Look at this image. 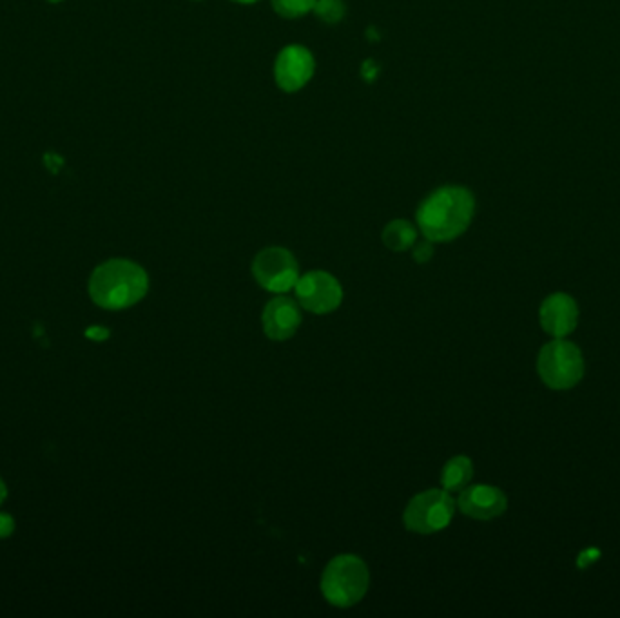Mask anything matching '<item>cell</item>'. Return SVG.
<instances>
[{"instance_id": "obj_10", "label": "cell", "mask_w": 620, "mask_h": 618, "mask_svg": "<svg viewBox=\"0 0 620 618\" xmlns=\"http://www.w3.org/2000/svg\"><path fill=\"white\" fill-rule=\"evenodd\" d=\"M539 318L546 334L555 339L566 338L579 323V307L570 294L555 292L543 301Z\"/></svg>"}, {"instance_id": "obj_18", "label": "cell", "mask_w": 620, "mask_h": 618, "mask_svg": "<svg viewBox=\"0 0 620 618\" xmlns=\"http://www.w3.org/2000/svg\"><path fill=\"white\" fill-rule=\"evenodd\" d=\"M86 336L89 339H95V341H104V339L109 338V332L104 327H91V329L86 330Z\"/></svg>"}, {"instance_id": "obj_22", "label": "cell", "mask_w": 620, "mask_h": 618, "mask_svg": "<svg viewBox=\"0 0 620 618\" xmlns=\"http://www.w3.org/2000/svg\"><path fill=\"white\" fill-rule=\"evenodd\" d=\"M194 2H200V0H194Z\"/></svg>"}, {"instance_id": "obj_11", "label": "cell", "mask_w": 620, "mask_h": 618, "mask_svg": "<svg viewBox=\"0 0 620 618\" xmlns=\"http://www.w3.org/2000/svg\"><path fill=\"white\" fill-rule=\"evenodd\" d=\"M262 325L267 338L272 341H287L300 329V307L291 298H274L263 309Z\"/></svg>"}, {"instance_id": "obj_2", "label": "cell", "mask_w": 620, "mask_h": 618, "mask_svg": "<svg viewBox=\"0 0 620 618\" xmlns=\"http://www.w3.org/2000/svg\"><path fill=\"white\" fill-rule=\"evenodd\" d=\"M149 289L147 272L129 260H109L95 269L89 294L102 309L122 310L144 300Z\"/></svg>"}, {"instance_id": "obj_8", "label": "cell", "mask_w": 620, "mask_h": 618, "mask_svg": "<svg viewBox=\"0 0 620 618\" xmlns=\"http://www.w3.org/2000/svg\"><path fill=\"white\" fill-rule=\"evenodd\" d=\"M316 60L309 49L291 44L281 49L274 62V80L285 93H296L307 86L314 77Z\"/></svg>"}, {"instance_id": "obj_1", "label": "cell", "mask_w": 620, "mask_h": 618, "mask_svg": "<svg viewBox=\"0 0 620 618\" xmlns=\"http://www.w3.org/2000/svg\"><path fill=\"white\" fill-rule=\"evenodd\" d=\"M475 213L474 194L461 185H445L417 207L421 234L434 243L452 242L470 227Z\"/></svg>"}, {"instance_id": "obj_4", "label": "cell", "mask_w": 620, "mask_h": 618, "mask_svg": "<svg viewBox=\"0 0 620 618\" xmlns=\"http://www.w3.org/2000/svg\"><path fill=\"white\" fill-rule=\"evenodd\" d=\"M537 370L546 387L570 390L584 376L581 348L566 339H555L544 345L537 358Z\"/></svg>"}, {"instance_id": "obj_9", "label": "cell", "mask_w": 620, "mask_h": 618, "mask_svg": "<svg viewBox=\"0 0 620 618\" xmlns=\"http://www.w3.org/2000/svg\"><path fill=\"white\" fill-rule=\"evenodd\" d=\"M459 510L465 513L466 517L475 521H492L501 517L508 508V499L503 490L490 484H474L466 486L461 490V495L457 499Z\"/></svg>"}, {"instance_id": "obj_16", "label": "cell", "mask_w": 620, "mask_h": 618, "mask_svg": "<svg viewBox=\"0 0 620 618\" xmlns=\"http://www.w3.org/2000/svg\"><path fill=\"white\" fill-rule=\"evenodd\" d=\"M432 256H434V242H430V240H423V242L414 243V247H412V258L417 261V263H427V261L432 260Z\"/></svg>"}, {"instance_id": "obj_19", "label": "cell", "mask_w": 620, "mask_h": 618, "mask_svg": "<svg viewBox=\"0 0 620 618\" xmlns=\"http://www.w3.org/2000/svg\"><path fill=\"white\" fill-rule=\"evenodd\" d=\"M6 495H8V490H6V484H4V481L0 479V504H2V501H4V499H6Z\"/></svg>"}, {"instance_id": "obj_6", "label": "cell", "mask_w": 620, "mask_h": 618, "mask_svg": "<svg viewBox=\"0 0 620 618\" xmlns=\"http://www.w3.org/2000/svg\"><path fill=\"white\" fill-rule=\"evenodd\" d=\"M252 276L263 290L285 294L294 289L300 278V267L291 251L283 247H267L252 261Z\"/></svg>"}, {"instance_id": "obj_12", "label": "cell", "mask_w": 620, "mask_h": 618, "mask_svg": "<svg viewBox=\"0 0 620 618\" xmlns=\"http://www.w3.org/2000/svg\"><path fill=\"white\" fill-rule=\"evenodd\" d=\"M474 477V464L466 455H456L445 464L441 484L446 492H461Z\"/></svg>"}, {"instance_id": "obj_21", "label": "cell", "mask_w": 620, "mask_h": 618, "mask_svg": "<svg viewBox=\"0 0 620 618\" xmlns=\"http://www.w3.org/2000/svg\"><path fill=\"white\" fill-rule=\"evenodd\" d=\"M49 4H59V2H64V0H46Z\"/></svg>"}, {"instance_id": "obj_14", "label": "cell", "mask_w": 620, "mask_h": 618, "mask_svg": "<svg viewBox=\"0 0 620 618\" xmlns=\"http://www.w3.org/2000/svg\"><path fill=\"white\" fill-rule=\"evenodd\" d=\"M272 10L283 19H301L307 13H312L316 0H271Z\"/></svg>"}, {"instance_id": "obj_13", "label": "cell", "mask_w": 620, "mask_h": 618, "mask_svg": "<svg viewBox=\"0 0 620 618\" xmlns=\"http://www.w3.org/2000/svg\"><path fill=\"white\" fill-rule=\"evenodd\" d=\"M383 245L394 252H405L417 242V229L408 220H392L381 232Z\"/></svg>"}, {"instance_id": "obj_7", "label": "cell", "mask_w": 620, "mask_h": 618, "mask_svg": "<svg viewBox=\"0 0 620 618\" xmlns=\"http://www.w3.org/2000/svg\"><path fill=\"white\" fill-rule=\"evenodd\" d=\"M298 303L312 314H330L343 301L340 281L325 271H310L303 274L294 285Z\"/></svg>"}, {"instance_id": "obj_20", "label": "cell", "mask_w": 620, "mask_h": 618, "mask_svg": "<svg viewBox=\"0 0 620 618\" xmlns=\"http://www.w3.org/2000/svg\"><path fill=\"white\" fill-rule=\"evenodd\" d=\"M234 4H243V6H251V4H258L262 0H231Z\"/></svg>"}, {"instance_id": "obj_5", "label": "cell", "mask_w": 620, "mask_h": 618, "mask_svg": "<svg viewBox=\"0 0 620 618\" xmlns=\"http://www.w3.org/2000/svg\"><path fill=\"white\" fill-rule=\"evenodd\" d=\"M456 512V503L446 490H427L417 493L403 513V522L408 532L419 535H432L443 532L452 522Z\"/></svg>"}, {"instance_id": "obj_15", "label": "cell", "mask_w": 620, "mask_h": 618, "mask_svg": "<svg viewBox=\"0 0 620 618\" xmlns=\"http://www.w3.org/2000/svg\"><path fill=\"white\" fill-rule=\"evenodd\" d=\"M312 13L325 24H338L347 15L343 0H316Z\"/></svg>"}, {"instance_id": "obj_3", "label": "cell", "mask_w": 620, "mask_h": 618, "mask_svg": "<svg viewBox=\"0 0 620 618\" xmlns=\"http://www.w3.org/2000/svg\"><path fill=\"white\" fill-rule=\"evenodd\" d=\"M370 573L358 555H338L321 575V593L334 608H352L369 591Z\"/></svg>"}, {"instance_id": "obj_17", "label": "cell", "mask_w": 620, "mask_h": 618, "mask_svg": "<svg viewBox=\"0 0 620 618\" xmlns=\"http://www.w3.org/2000/svg\"><path fill=\"white\" fill-rule=\"evenodd\" d=\"M13 530H15V522H13L10 515L8 513H0V539L10 537Z\"/></svg>"}]
</instances>
